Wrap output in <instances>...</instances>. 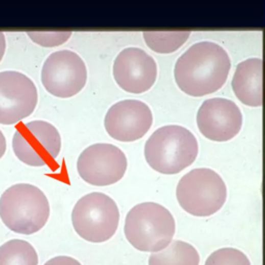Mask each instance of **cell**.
Masks as SVG:
<instances>
[{"label": "cell", "mask_w": 265, "mask_h": 265, "mask_svg": "<svg viewBox=\"0 0 265 265\" xmlns=\"http://www.w3.org/2000/svg\"><path fill=\"white\" fill-rule=\"evenodd\" d=\"M231 69L228 52L213 42H199L176 60L174 79L187 95L200 98L220 90Z\"/></svg>", "instance_id": "cell-1"}, {"label": "cell", "mask_w": 265, "mask_h": 265, "mask_svg": "<svg viewBox=\"0 0 265 265\" xmlns=\"http://www.w3.org/2000/svg\"><path fill=\"white\" fill-rule=\"evenodd\" d=\"M199 145L195 135L176 125L156 130L145 143L144 158L151 169L173 175L190 167L197 159Z\"/></svg>", "instance_id": "cell-2"}, {"label": "cell", "mask_w": 265, "mask_h": 265, "mask_svg": "<svg viewBox=\"0 0 265 265\" xmlns=\"http://www.w3.org/2000/svg\"><path fill=\"white\" fill-rule=\"evenodd\" d=\"M49 216L48 198L33 184H14L0 197V219L13 232L34 234L44 228Z\"/></svg>", "instance_id": "cell-3"}, {"label": "cell", "mask_w": 265, "mask_h": 265, "mask_svg": "<svg viewBox=\"0 0 265 265\" xmlns=\"http://www.w3.org/2000/svg\"><path fill=\"white\" fill-rule=\"evenodd\" d=\"M175 230L172 213L156 202L137 204L126 216V238L141 252L153 254L165 249L173 240Z\"/></svg>", "instance_id": "cell-4"}, {"label": "cell", "mask_w": 265, "mask_h": 265, "mask_svg": "<svg viewBox=\"0 0 265 265\" xmlns=\"http://www.w3.org/2000/svg\"><path fill=\"white\" fill-rule=\"evenodd\" d=\"M176 198L180 207L191 215L210 216L224 206L227 186L214 170L197 168L179 179Z\"/></svg>", "instance_id": "cell-5"}, {"label": "cell", "mask_w": 265, "mask_h": 265, "mask_svg": "<svg viewBox=\"0 0 265 265\" xmlns=\"http://www.w3.org/2000/svg\"><path fill=\"white\" fill-rule=\"evenodd\" d=\"M119 220L121 213L116 202L100 192L80 198L71 211V223L76 233L93 244L105 243L114 236Z\"/></svg>", "instance_id": "cell-6"}, {"label": "cell", "mask_w": 265, "mask_h": 265, "mask_svg": "<svg viewBox=\"0 0 265 265\" xmlns=\"http://www.w3.org/2000/svg\"><path fill=\"white\" fill-rule=\"evenodd\" d=\"M16 157L31 167L51 165L59 156L61 137L58 130L48 122L32 121L19 127L13 137Z\"/></svg>", "instance_id": "cell-7"}, {"label": "cell", "mask_w": 265, "mask_h": 265, "mask_svg": "<svg viewBox=\"0 0 265 265\" xmlns=\"http://www.w3.org/2000/svg\"><path fill=\"white\" fill-rule=\"evenodd\" d=\"M41 80L52 95L68 99L78 94L86 85L87 67L84 60L74 51L60 50L45 60Z\"/></svg>", "instance_id": "cell-8"}, {"label": "cell", "mask_w": 265, "mask_h": 265, "mask_svg": "<svg viewBox=\"0 0 265 265\" xmlns=\"http://www.w3.org/2000/svg\"><path fill=\"white\" fill-rule=\"evenodd\" d=\"M128 169L124 151L109 143H97L86 147L77 161V171L87 183L107 186L118 182Z\"/></svg>", "instance_id": "cell-9"}, {"label": "cell", "mask_w": 265, "mask_h": 265, "mask_svg": "<svg viewBox=\"0 0 265 265\" xmlns=\"http://www.w3.org/2000/svg\"><path fill=\"white\" fill-rule=\"evenodd\" d=\"M39 101L33 81L17 70L0 71V124L13 126L30 116Z\"/></svg>", "instance_id": "cell-10"}, {"label": "cell", "mask_w": 265, "mask_h": 265, "mask_svg": "<svg viewBox=\"0 0 265 265\" xmlns=\"http://www.w3.org/2000/svg\"><path fill=\"white\" fill-rule=\"evenodd\" d=\"M154 123L149 106L138 100H124L112 105L104 119L108 135L121 142L143 138Z\"/></svg>", "instance_id": "cell-11"}, {"label": "cell", "mask_w": 265, "mask_h": 265, "mask_svg": "<svg viewBox=\"0 0 265 265\" xmlns=\"http://www.w3.org/2000/svg\"><path fill=\"white\" fill-rule=\"evenodd\" d=\"M113 77L123 90L141 94L155 85L158 78V65L144 50L129 47L122 50L114 59Z\"/></svg>", "instance_id": "cell-12"}, {"label": "cell", "mask_w": 265, "mask_h": 265, "mask_svg": "<svg viewBox=\"0 0 265 265\" xmlns=\"http://www.w3.org/2000/svg\"><path fill=\"white\" fill-rule=\"evenodd\" d=\"M200 133L215 142H227L236 137L243 128V114L239 107L228 99L206 100L197 113Z\"/></svg>", "instance_id": "cell-13"}, {"label": "cell", "mask_w": 265, "mask_h": 265, "mask_svg": "<svg viewBox=\"0 0 265 265\" xmlns=\"http://www.w3.org/2000/svg\"><path fill=\"white\" fill-rule=\"evenodd\" d=\"M262 71L261 58H248L237 64L232 79L235 97L246 106H262Z\"/></svg>", "instance_id": "cell-14"}, {"label": "cell", "mask_w": 265, "mask_h": 265, "mask_svg": "<svg viewBox=\"0 0 265 265\" xmlns=\"http://www.w3.org/2000/svg\"><path fill=\"white\" fill-rule=\"evenodd\" d=\"M200 255L191 244L172 240L165 249L153 253L148 265H199Z\"/></svg>", "instance_id": "cell-15"}, {"label": "cell", "mask_w": 265, "mask_h": 265, "mask_svg": "<svg viewBox=\"0 0 265 265\" xmlns=\"http://www.w3.org/2000/svg\"><path fill=\"white\" fill-rule=\"evenodd\" d=\"M192 31H144L143 39L146 46L159 54H171L182 47Z\"/></svg>", "instance_id": "cell-16"}, {"label": "cell", "mask_w": 265, "mask_h": 265, "mask_svg": "<svg viewBox=\"0 0 265 265\" xmlns=\"http://www.w3.org/2000/svg\"><path fill=\"white\" fill-rule=\"evenodd\" d=\"M39 256L32 245L12 239L0 247V265H37Z\"/></svg>", "instance_id": "cell-17"}, {"label": "cell", "mask_w": 265, "mask_h": 265, "mask_svg": "<svg viewBox=\"0 0 265 265\" xmlns=\"http://www.w3.org/2000/svg\"><path fill=\"white\" fill-rule=\"evenodd\" d=\"M204 265H252L248 256L234 248L214 251L206 259Z\"/></svg>", "instance_id": "cell-18"}, {"label": "cell", "mask_w": 265, "mask_h": 265, "mask_svg": "<svg viewBox=\"0 0 265 265\" xmlns=\"http://www.w3.org/2000/svg\"><path fill=\"white\" fill-rule=\"evenodd\" d=\"M71 31H28L27 35L29 39L42 47L52 48L58 47L66 43L71 36Z\"/></svg>", "instance_id": "cell-19"}, {"label": "cell", "mask_w": 265, "mask_h": 265, "mask_svg": "<svg viewBox=\"0 0 265 265\" xmlns=\"http://www.w3.org/2000/svg\"><path fill=\"white\" fill-rule=\"evenodd\" d=\"M45 265H82L78 260L68 256H57L45 263Z\"/></svg>", "instance_id": "cell-20"}, {"label": "cell", "mask_w": 265, "mask_h": 265, "mask_svg": "<svg viewBox=\"0 0 265 265\" xmlns=\"http://www.w3.org/2000/svg\"><path fill=\"white\" fill-rule=\"evenodd\" d=\"M6 49H7V41H6L5 33L0 32V61L3 60L6 54Z\"/></svg>", "instance_id": "cell-21"}, {"label": "cell", "mask_w": 265, "mask_h": 265, "mask_svg": "<svg viewBox=\"0 0 265 265\" xmlns=\"http://www.w3.org/2000/svg\"><path fill=\"white\" fill-rule=\"evenodd\" d=\"M7 151V140L4 133L0 131V159H2Z\"/></svg>", "instance_id": "cell-22"}]
</instances>
